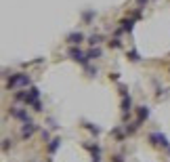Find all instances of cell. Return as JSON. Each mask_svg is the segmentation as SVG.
<instances>
[{"label":"cell","mask_w":170,"mask_h":162,"mask_svg":"<svg viewBox=\"0 0 170 162\" xmlns=\"http://www.w3.org/2000/svg\"><path fill=\"white\" fill-rule=\"evenodd\" d=\"M28 84H29V76L28 74H15V76L7 82L8 89H13V86H28Z\"/></svg>","instance_id":"cell-1"},{"label":"cell","mask_w":170,"mask_h":162,"mask_svg":"<svg viewBox=\"0 0 170 162\" xmlns=\"http://www.w3.org/2000/svg\"><path fill=\"white\" fill-rule=\"evenodd\" d=\"M70 57L74 59V61H80V63H88V57H86V53H82L80 49H70Z\"/></svg>","instance_id":"cell-2"},{"label":"cell","mask_w":170,"mask_h":162,"mask_svg":"<svg viewBox=\"0 0 170 162\" xmlns=\"http://www.w3.org/2000/svg\"><path fill=\"white\" fill-rule=\"evenodd\" d=\"M149 139L153 141V143H156V145H164V148H170L168 139H166V137H164V135H160V133H153V135H151V137H149Z\"/></svg>","instance_id":"cell-3"},{"label":"cell","mask_w":170,"mask_h":162,"mask_svg":"<svg viewBox=\"0 0 170 162\" xmlns=\"http://www.w3.org/2000/svg\"><path fill=\"white\" fill-rule=\"evenodd\" d=\"M82 40H84V36L80 34V32H74V34L67 36V42H70V44H80Z\"/></svg>","instance_id":"cell-4"},{"label":"cell","mask_w":170,"mask_h":162,"mask_svg":"<svg viewBox=\"0 0 170 162\" xmlns=\"http://www.w3.org/2000/svg\"><path fill=\"white\" fill-rule=\"evenodd\" d=\"M34 131H36V127L32 124V120H29V122H25V127L21 128V135H23V137H29V135L34 133Z\"/></svg>","instance_id":"cell-5"},{"label":"cell","mask_w":170,"mask_h":162,"mask_svg":"<svg viewBox=\"0 0 170 162\" xmlns=\"http://www.w3.org/2000/svg\"><path fill=\"white\" fill-rule=\"evenodd\" d=\"M149 116V107L147 105H143V107H139V118H137V122L139 124H143V120Z\"/></svg>","instance_id":"cell-6"},{"label":"cell","mask_w":170,"mask_h":162,"mask_svg":"<svg viewBox=\"0 0 170 162\" xmlns=\"http://www.w3.org/2000/svg\"><path fill=\"white\" fill-rule=\"evenodd\" d=\"M122 110H124V112H130V110H132V101H130V97H126V93H124V99H122Z\"/></svg>","instance_id":"cell-7"},{"label":"cell","mask_w":170,"mask_h":162,"mask_svg":"<svg viewBox=\"0 0 170 162\" xmlns=\"http://www.w3.org/2000/svg\"><path fill=\"white\" fill-rule=\"evenodd\" d=\"M132 25H135V21H132V19H122V30H124V32H130V30H132Z\"/></svg>","instance_id":"cell-8"},{"label":"cell","mask_w":170,"mask_h":162,"mask_svg":"<svg viewBox=\"0 0 170 162\" xmlns=\"http://www.w3.org/2000/svg\"><path fill=\"white\" fill-rule=\"evenodd\" d=\"M86 57H88V59H99L101 57V49H90L88 53H86Z\"/></svg>","instance_id":"cell-9"},{"label":"cell","mask_w":170,"mask_h":162,"mask_svg":"<svg viewBox=\"0 0 170 162\" xmlns=\"http://www.w3.org/2000/svg\"><path fill=\"white\" fill-rule=\"evenodd\" d=\"M59 143H61V139H53V141H50V145H49V152H50V154H55V152H57Z\"/></svg>","instance_id":"cell-10"},{"label":"cell","mask_w":170,"mask_h":162,"mask_svg":"<svg viewBox=\"0 0 170 162\" xmlns=\"http://www.w3.org/2000/svg\"><path fill=\"white\" fill-rule=\"evenodd\" d=\"M92 17H95V11H86V13H84V21L88 23V21L92 19Z\"/></svg>","instance_id":"cell-11"},{"label":"cell","mask_w":170,"mask_h":162,"mask_svg":"<svg viewBox=\"0 0 170 162\" xmlns=\"http://www.w3.org/2000/svg\"><path fill=\"white\" fill-rule=\"evenodd\" d=\"M88 42H90V44H99L101 42V36H90V38H88Z\"/></svg>","instance_id":"cell-12"},{"label":"cell","mask_w":170,"mask_h":162,"mask_svg":"<svg viewBox=\"0 0 170 162\" xmlns=\"http://www.w3.org/2000/svg\"><path fill=\"white\" fill-rule=\"evenodd\" d=\"M128 57H130L132 61H139V55H137V51H130V53H128Z\"/></svg>","instance_id":"cell-13"},{"label":"cell","mask_w":170,"mask_h":162,"mask_svg":"<svg viewBox=\"0 0 170 162\" xmlns=\"http://www.w3.org/2000/svg\"><path fill=\"white\" fill-rule=\"evenodd\" d=\"M109 46H113V49H118V46H120V40H118V38H113V42H109Z\"/></svg>","instance_id":"cell-14"},{"label":"cell","mask_w":170,"mask_h":162,"mask_svg":"<svg viewBox=\"0 0 170 162\" xmlns=\"http://www.w3.org/2000/svg\"><path fill=\"white\" fill-rule=\"evenodd\" d=\"M143 4H147V0H139V7H143Z\"/></svg>","instance_id":"cell-15"},{"label":"cell","mask_w":170,"mask_h":162,"mask_svg":"<svg viewBox=\"0 0 170 162\" xmlns=\"http://www.w3.org/2000/svg\"><path fill=\"white\" fill-rule=\"evenodd\" d=\"M113 162H122V156H116V160Z\"/></svg>","instance_id":"cell-16"}]
</instances>
